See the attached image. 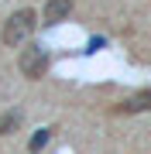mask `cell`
<instances>
[{"mask_svg": "<svg viewBox=\"0 0 151 154\" xmlns=\"http://www.w3.org/2000/svg\"><path fill=\"white\" fill-rule=\"evenodd\" d=\"M52 134H55V127H41V130H34V137L28 140V151H31V154H38V151L52 140Z\"/></svg>", "mask_w": 151, "mask_h": 154, "instance_id": "obj_6", "label": "cell"}, {"mask_svg": "<svg viewBox=\"0 0 151 154\" xmlns=\"http://www.w3.org/2000/svg\"><path fill=\"white\" fill-rule=\"evenodd\" d=\"M69 14H72V0H48L45 11H41V24H45V28H55V24H62Z\"/></svg>", "mask_w": 151, "mask_h": 154, "instance_id": "obj_4", "label": "cell"}, {"mask_svg": "<svg viewBox=\"0 0 151 154\" xmlns=\"http://www.w3.org/2000/svg\"><path fill=\"white\" fill-rule=\"evenodd\" d=\"M17 69H21V75H28V79H41L52 69V55L41 48V45H21Z\"/></svg>", "mask_w": 151, "mask_h": 154, "instance_id": "obj_2", "label": "cell"}, {"mask_svg": "<svg viewBox=\"0 0 151 154\" xmlns=\"http://www.w3.org/2000/svg\"><path fill=\"white\" fill-rule=\"evenodd\" d=\"M148 110H151V89H141V93L127 96L124 103H117L110 113H117V116H127V113H148Z\"/></svg>", "mask_w": 151, "mask_h": 154, "instance_id": "obj_3", "label": "cell"}, {"mask_svg": "<svg viewBox=\"0 0 151 154\" xmlns=\"http://www.w3.org/2000/svg\"><path fill=\"white\" fill-rule=\"evenodd\" d=\"M34 17H38V14H34L31 7H21L17 14H11V17H7V24H4V34H0L7 48H21V45L31 38L34 24H38Z\"/></svg>", "mask_w": 151, "mask_h": 154, "instance_id": "obj_1", "label": "cell"}, {"mask_svg": "<svg viewBox=\"0 0 151 154\" xmlns=\"http://www.w3.org/2000/svg\"><path fill=\"white\" fill-rule=\"evenodd\" d=\"M21 120H24L21 110H7L4 116H0V134H4V137H7V134H14L17 127H21Z\"/></svg>", "mask_w": 151, "mask_h": 154, "instance_id": "obj_5", "label": "cell"}]
</instances>
